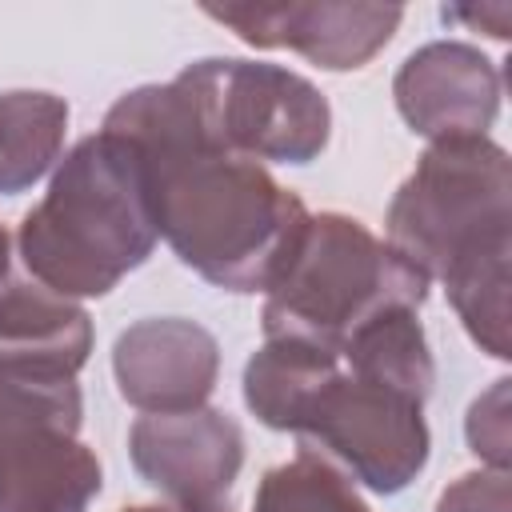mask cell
<instances>
[{
  "mask_svg": "<svg viewBox=\"0 0 512 512\" xmlns=\"http://www.w3.org/2000/svg\"><path fill=\"white\" fill-rule=\"evenodd\" d=\"M128 460L136 476L168 496V504H220L244 468V432L220 408L144 412L128 428Z\"/></svg>",
  "mask_w": 512,
  "mask_h": 512,
  "instance_id": "cell-8",
  "label": "cell"
},
{
  "mask_svg": "<svg viewBox=\"0 0 512 512\" xmlns=\"http://www.w3.org/2000/svg\"><path fill=\"white\" fill-rule=\"evenodd\" d=\"M156 240L144 164L104 128L60 156L44 200L16 228L24 272L68 300L108 296L152 256Z\"/></svg>",
  "mask_w": 512,
  "mask_h": 512,
  "instance_id": "cell-4",
  "label": "cell"
},
{
  "mask_svg": "<svg viewBox=\"0 0 512 512\" xmlns=\"http://www.w3.org/2000/svg\"><path fill=\"white\" fill-rule=\"evenodd\" d=\"M252 512H372L356 484L312 456L268 468L256 484Z\"/></svg>",
  "mask_w": 512,
  "mask_h": 512,
  "instance_id": "cell-14",
  "label": "cell"
},
{
  "mask_svg": "<svg viewBox=\"0 0 512 512\" xmlns=\"http://www.w3.org/2000/svg\"><path fill=\"white\" fill-rule=\"evenodd\" d=\"M252 48H292L328 72L364 68L400 28V4H204Z\"/></svg>",
  "mask_w": 512,
  "mask_h": 512,
  "instance_id": "cell-9",
  "label": "cell"
},
{
  "mask_svg": "<svg viewBox=\"0 0 512 512\" xmlns=\"http://www.w3.org/2000/svg\"><path fill=\"white\" fill-rule=\"evenodd\" d=\"M0 356L52 364L76 376L92 356V320L76 300L56 296L32 276L8 272L0 280Z\"/></svg>",
  "mask_w": 512,
  "mask_h": 512,
  "instance_id": "cell-12",
  "label": "cell"
},
{
  "mask_svg": "<svg viewBox=\"0 0 512 512\" xmlns=\"http://www.w3.org/2000/svg\"><path fill=\"white\" fill-rule=\"evenodd\" d=\"M508 376L492 380L488 392H480L464 416V436L472 456L484 460V468L508 472Z\"/></svg>",
  "mask_w": 512,
  "mask_h": 512,
  "instance_id": "cell-15",
  "label": "cell"
},
{
  "mask_svg": "<svg viewBox=\"0 0 512 512\" xmlns=\"http://www.w3.org/2000/svg\"><path fill=\"white\" fill-rule=\"evenodd\" d=\"M120 512H228L224 504H200V508H184V504H132Z\"/></svg>",
  "mask_w": 512,
  "mask_h": 512,
  "instance_id": "cell-18",
  "label": "cell"
},
{
  "mask_svg": "<svg viewBox=\"0 0 512 512\" xmlns=\"http://www.w3.org/2000/svg\"><path fill=\"white\" fill-rule=\"evenodd\" d=\"M388 244L440 280L464 332L492 360H508L512 160L492 136L436 140L396 188Z\"/></svg>",
  "mask_w": 512,
  "mask_h": 512,
  "instance_id": "cell-3",
  "label": "cell"
},
{
  "mask_svg": "<svg viewBox=\"0 0 512 512\" xmlns=\"http://www.w3.org/2000/svg\"><path fill=\"white\" fill-rule=\"evenodd\" d=\"M100 128L136 148L156 232L184 268L240 296L280 280L312 212L264 164L208 148L168 84L124 92Z\"/></svg>",
  "mask_w": 512,
  "mask_h": 512,
  "instance_id": "cell-2",
  "label": "cell"
},
{
  "mask_svg": "<svg viewBox=\"0 0 512 512\" xmlns=\"http://www.w3.org/2000/svg\"><path fill=\"white\" fill-rule=\"evenodd\" d=\"M112 376L140 412L204 408L220 380V344L188 316H144L116 336Z\"/></svg>",
  "mask_w": 512,
  "mask_h": 512,
  "instance_id": "cell-11",
  "label": "cell"
},
{
  "mask_svg": "<svg viewBox=\"0 0 512 512\" xmlns=\"http://www.w3.org/2000/svg\"><path fill=\"white\" fill-rule=\"evenodd\" d=\"M500 68L476 44L432 40L416 48L392 80V100L404 124L424 140L488 136L500 112Z\"/></svg>",
  "mask_w": 512,
  "mask_h": 512,
  "instance_id": "cell-10",
  "label": "cell"
},
{
  "mask_svg": "<svg viewBox=\"0 0 512 512\" xmlns=\"http://www.w3.org/2000/svg\"><path fill=\"white\" fill-rule=\"evenodd\" d=\"M80 424L72 372L0 356V512H88L104 476Z\"/></svg>",
  "mask_w": 512,
  "mask_h": 512,
  "instance_id": "cell-7",
  "label": "cell"
},
{
  "mask_svg": "<svg viewBox=\"0 0 512 512\" xmlns=\"http://www.w3.org/2000/svg\"><path fill=\"white\" fill-rule=\"evenodd\" d=\"M12 272V240H8V232H4V224H0V280Z\"/></svg>",
  "mask_w": 512,
  "mask_h": 512,
  "instance_id": "cell-19",
  "label": "cell"
},
{
  "mask_svg": "<svg viewBox=\"0 0 512 512\" xmlns=\"http://www.w3.org/2000/svg\"><path fill=\"white\" fill-rule=\"evenodd\" d=\"M188 128L220 152L256 164H312L332 136L324 92L268 60L204 56L168 80Z\"/></svg>",
  "mask_w": 512,
  "mask_h": 512,
  "instance_id": "cell-6",
  "label": "cell"
},
{
  "mask_svg": "<svg viewBox=\"0 0 512 512\" xmlns=\"http://www.w3.org/2000/svg\"><path fill=\"white\" fill-rule=\"evenodd\" d=\"M436 384L416 312H388L340 348L264 340L244 364V404L276 432L376 496L404 492L428 464L424 404Z\"/></svg>",
  "mask_w": 512,
  "mask_h": 512,
  "instance_id": "cell-1",
  "label": "cell"
},
{
  "mask_svg": "<svg viewBox=\"0 0 512 512\" xmlns=\"http://www.w3.org/2000/svg\"><path fill=\"white\" fill-rule=\"evenodd\" d=\"M428 276L380 240L364 220L344 212L308 216V228L264 292V340H308L340 348L388 312H420Z\"/></svg>",
  "mask_w": 512,
  "mask_h": 512,
  "instance_id": "cell-5",
  "label": "cell"
},
{
  "mask_svg": "<svg viewBox=\"0 0 512 512\" xmlns=\"http://www.w3.org/2000/svg\"><path fill=\"white\" fill-rule=\"evenodd\" d=\"M508 508H512V484L508 472L500 468L464 472L436 500V512H508Z\"/></svg>",
  "mask_w": 512,
  "mask_h": 512,
  "instance_id": "cell-16",
  "label": "cell"
},
{
  "mask_svg": "<svg viewBox=\"0 0 512 512\" xmlns=\"http://www.w3.org/2000/svg\"><path fill=\"white\" fill-rule=\"evenodd\" d=\"M440 16L448 24H464V28H480L492 40H508V24H512V4H456V8H440Z\"/></svg>",
  "mask_w": 512,
  "mask_h": 512,
  "instance_id": "cell-17",
  "label": "cell"
},
{
  "mask_svg": "<svg viewBox=\"0 0 512 512\" xmlns=\"http://www.w3.org/2000/svg\"><path fill=\"white\" fill-rule=\"evenodd\" d=\"M68 104L56 92H0V196H20L40 184L64 156Z\"/></svg>",
  "mask_w": 512,
  "mask_h": 512,
  "instance_id": "cell-13",
  "label": "cell"
}]
</instances>
